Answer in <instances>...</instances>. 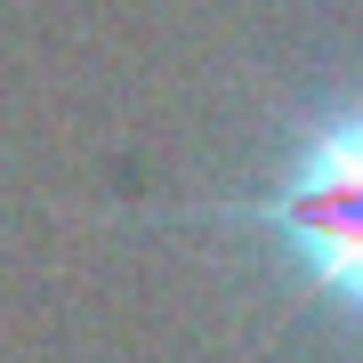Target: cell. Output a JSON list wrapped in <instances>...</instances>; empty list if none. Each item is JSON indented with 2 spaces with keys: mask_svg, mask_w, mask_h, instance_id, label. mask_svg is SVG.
I'll return each instance as SVG.
<instances>
[{
  "mask_svg": "<svg viewBox=\"0 0 363 363\" xmlns=\"http://www.w3.org/2000/svg\"><path fill=\"white\" fill-rule=\"evenodd\" d=\"M138 218L242 234L267 259L274 291L363 347V73L347 89L291 105L250 186L178 202V210H138Z\"/></svg>",
  "mask_w": 363,
  "mask_h": 363,
  "instance_id": "obj_1",
  "label": "cell"
}]
</instances>
